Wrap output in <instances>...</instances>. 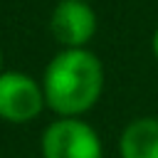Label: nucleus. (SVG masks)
Returning a JSON list of instances; mask_svg holds the SVG:
<instances>
[{
    "label": "nucleus",
    "instance_id": "obj_1",
    "mask_svg": "<svg viewBox=\"0 0 158 158\" xmlns=\"http://www.w3.org/2000/svg\"><path fill=\"white\" fill-rule=\"evenodd\" d=\"M104 89V67L89 49H62L44 69V101L62 118H77L89 111Z\"/></svg>",
    "mask_w": 158,
    "mask_h": 158
},
{
    "label": "nucleus",
    "instance_id": "obj_2",
    "mask_svg": "<svg viewBox=\"0 0 158 158\" xmlns=\"http://www.w3.org/2000/svg\"><path fill=\"white\" fill-rule=\"evenodd\" d=\"M44 158H104L101 138L81 118H59L42 136Z\"/></svg>",
    "mask_w": 158,
    "mask_h": 158
},
{
    "label": "nucleus",
    "instance_id": "obj_3",
    "mask_svg": "<svg viewBox=\"0 0 158 158\" xmlns=\"http://www.w3.org/2000/svg\"><path fill=\"white\" fill-rule=\"evenodd\" d=\"M42 86L22 72L0 74V116L12 123H25L35 118L44 106Z\"/></svg>",
    "mask_w": 158,
    "mask_h": 158
},
{
    "label": "nucleus",
    "instance_id": "obj_4",
    "mask_svg": "<svg viewBox=\"0 0 158 158\" xmlns=\"http://www.w3.org/2000/svg\"><path fill=\"white\" fill-rule=\"evenodd\" d=\"M49 30L59 44L79 49L96 32V15L84 0H62L49 17Z\"/></svg>",
    "mask_w": 158,
    "mask_h": 158
},
{
    "label": "nucleus",
    "instance_id": "obj_5",
    "mask_svg": "<svg viewBox=\"0 0 158 158\" xmlns=\"http://www.w3.org/2000/svg\"><path fill=\"white\" fill-rule=\"evenodd\" d=\"M118 153L121 158H158V118L131 121L118 138Z\"/></svg>",
    "mask_w": 158,
    "mask_h": 158
},
{
    "label": "nucleus",
    "instance_id": "obj_6",
    "mask_svg": "<svg viewBox=\"0 0 158 158\" xmlns=\"http://www.w3.org/2000/svg\"><path fill=\"white\" fill-rule=\"evenodd\" d=\"M153 54H156V59H158V27H156V32H153Z\"/></svg>",
    "mask_w": 158,
    "mask_h": 158
},
{
    "label": "nucleus",
    "instance_id": "obj_7",
    "mask_svg": "<svg viewBox=\"0 0 158 158\" xmlns=\"http://www.w3.org/2000/svg\"><path fill=\"white\" fill-rule=\"evenodd\" d=\"M0 67H2V54H0ZM0 74H2V72H0Z\"/></svg>",
    "mask_w": 158,
    "mask_h": 158
}]
</instances>
